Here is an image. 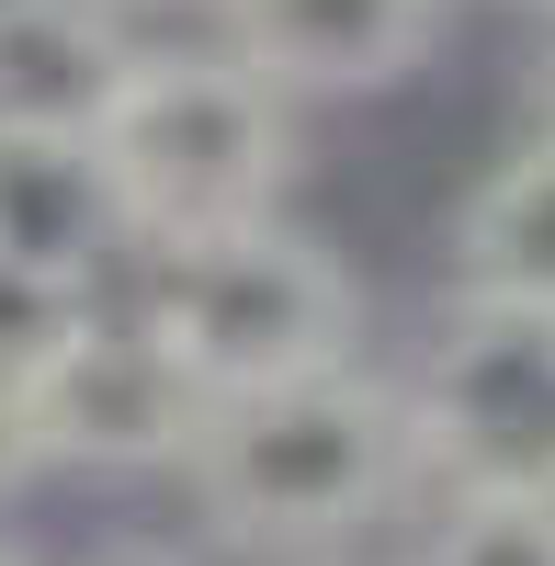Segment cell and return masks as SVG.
I'll use <instances>...</instances> for the list:
<instances>
[{"instance_id": "6", "label": "cell", "mask_w": 555, "mask_h": 566, "mask_svg": "<svg viewBox=\"0 0 555 566\" xmlns=\"http://www.w3.org/2000/svg\"><path fill=\"white\" fill-rule=\"evenodd\" d=\"M216 23L272 103H375L431 57L442 0H227Z\"/></svg>"}, {"instance_id": "15", "label": "cell", "mask_w": 555, "mask_h": 566, "mask_svg": "<svg viewBox=\"0 0 555 566\" xmlns=\"http://www.w3.org/2000/svg\"><path fill=\"white\" fill-rule=\"evenodd\" d=\"M103 566H193V555H103Z\"/></svg>"}, {"instance_id": "17", "label": "cell", "mask_w": 555, "mask_h": 566, "mask_svg": "<svg viewBox=\"0 0 555 566\" xmlns=\"http://www.w3.org/2000/svg\"><path fill=\"white\" fill-rule=\"evenodd\" d=\"M0 566H23V555H0Z\"/></svg>"}, {"instance_id": "13", "label": "cell", "mask_w": 555, "mask_h": 566, "mask_svg": "<svg viewBox=\"0 0 555 566\" xmlns=\"http://www.w3.org/2000/svg\"><path fill=\"white\" fill-rule=\"evenodd\" d=\"M533 136H555V57H544V80H533Z\"/></svg>"}, {"instance_id": "7", "label": "cell", "mask_w": 555, "mask_h": 566, "mask_svg": "<svg viewBox=\"0 0 555 566\" xmlns=\"http://www.w3.org/2000/svg\"><path fill=\"white\" fill-rule=\"evenodd\" d=\"M136 34L103 0H0V136H103Z\"/></svg>"}, {"instance_id": "2", "label": "cell", "mask_w": 555, "mask_h": 566, "mask_svg": "<svg viewBox=\"0 0 555 566\" xmlns=\"http://www.w3.org/2000/svg\"><path fill=\"white\" fill-rule=\"evenodd\" d=\"M181 476H193L205 522L227 544H341L408 488L397 397L363 386V374L227 397V408H205V442Z\"/></svg>"}, {"instance_id": "10", "label": "cell", "mask_w": 555, "mask_h": 566, "mask_svg": "<svg viewBox=\"0 0 555 566\" xmlns=\"http://www.w3.org/2000/svg\"><path fill=\"white\" fill-rule=\"evenodd\" d=\"M80 328H91V295H69V283H34V272L0 261V397H34Z\"/></svg>"}, {"instance_id": "4", "label": "cell", "mask_w": 555, "mask_h": 566, "mask_svg": "<svg viewBox=\"0 0 555 566\" xmlns=\"http://www.w3.org/2000/svg\"><path fill=\"white\" fill-rule=\"evenodd\" d=\"M408 476L453 499H555V317L453 295L442 340L397 397Z\"/></svg>"}, {"instance_id": "14", "label": "cell", "mask_w": 555, "mask_h": 566, "mask_svg": "<svg viewBox=\"0 0 555 566\" xmlns=\"http://www.w3.org/2000/svg\"><path fill=\"white\" fill-rule=\"evenodd\" d=\"M103 12L125 23V12H170V0H103ZM205 12H227V0H205Z\"/></svg>"}, {"instance_id": "3", "label": "cell", "mask_w": 555, "mask_h": 566, "mask_svg": "<svg viewBox=\"0 0 555 566\" xmlns=\"http://www.w3.org/2000/svg\"><path fill=\"white\" fill-rule=\"evenodd\" d=\"M136 317H148L159 352L227 408V397H272V386L352 374L363 295H352V272L317 250V239H295V227L272 216V227H250V239L148 261Z\"/></svg>"}, {"instance_id": "12", "label": "cell", "mask_w": 555, "mask_h": 566, "mask_svg": "<svg viewBox=\"0 0 555 566\" xmlns=\"http://www.w3.org/2000/svg\"><path fill=\"white\" fill-rule=\"evenodd\" d=\"M45 476V453H34V419H23V397H0V499H23Z\"/></svg>"}, {"instance_id": "16", "label": "cell", "mask_w": 555, "mask_h": 566, "mask_svg": "<svg viewBox=\"0 0 555 566\" xmlns=\"http://www.w3.org/2000/svg\"><path fill=\"white\" fill-rule=\"evenodd\" d=\"M533 12H555V0H533Z\"/></svg>"}, {"instance_id": "9", "label": "cell", "mask_w": 555, "mask_h": 566, "mask_svg": "<svg viewBox=\"0 0 555 566\" xmlns=\"http://www.w3.org/2000/svg\"><path fill=\"white\" fill-rule=\"evenodd\" d=\"M453 272L477 306H533L555 317V136H522L488 159L453 205Z\"/></svg>"}, {"instance_id": "5", "label": "cell", "mask_w": 555, "mask_h": 566, "mask_svg": "<svg viewBox=\"0 0 555 566\" xmlns=\"http://www.w3.org/2000/svg\"><path fill=\"white\" fill-rule=\"evenodd\" d=\"M205 386L159 352L148 317H103L91 306V328L57 352V374L23 397L34 419V453L45 464H91V476H181L205 442Z\"/></svg>"}, {"instance_id": "1", "label": "cell", "mask_w": 555, "mask_h": 566, "mask_svg": "<svg viewBox=\"0 0 555 566\" xmlns=\"http://www.w3.org/2000/svg\"><path fill=\"white\" fill-rule=\"evenodd\" d=\"M91 159L114 181V216H125V250H216V239H250L284 205V103L227 57V45H181V57H148L114 91Z\"/></svg>"}, {"instance_id": "11", "label": "cell", "mask_w": 555, "mask_h": 566, "mask_svg": "<svg viewBox=\"0 0 555 566\" xmlns=\"http://www.w3.org/2000/svg\"><path fill=\"white\" fill-rule=\"evenodd\" d=\"M420 566H555V499H453Z\"/></svg>"}, {"instance_id": "8", "label": "cell", "mask_w": 555, "mask_h": 566, "mask_svg": "<svg viewBox=\"0 0 555 566\" xmlns=\"http://www.w3.org/2000/svg\"><path fill=\"white\" fill-rule=\"evenodd\" d=\"M114 250H125V216L91 136H0V261L91 295V272Z\"/></svg>"}]
</instances>
